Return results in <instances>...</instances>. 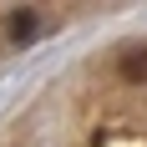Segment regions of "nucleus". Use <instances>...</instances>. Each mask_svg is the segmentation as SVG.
Returning a JSON list of instances; mask_svg holds the SVG:
<instances>
[{
    "instance_id": "obj_1",
    "label": "nucleus",
    "mask_w": 147,
    "mask_h": 147,
    "mask_svg": "<svg viewBox=\"0 0 147 147\" xmlns=\"http://www.w3.org/2000/svg\"><path fill=\"white\" fill-rule=\"evenodd\" d=\"M122 81H147V51L142 46H132V51H127V56H122Z\"/></svg>"
},
{
    "instance_id": "obj_2",
    "label": "nucleus",
    "mask_w": 147,
    "mask_h": 147,
    "mask_svg": "<svg viewBox=\"0 0 147 147\" xmlns=\"http://www.w3.org/2000/svg\"><path fill=\"white\" fill-rule=\"evenodd\" d=\"M30 30H36V15H30V10H15V15H10V36H15V41H26Z\"/></svg>"
}]
</instances>
